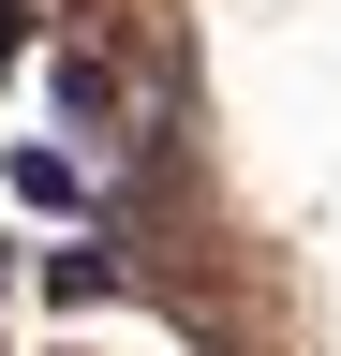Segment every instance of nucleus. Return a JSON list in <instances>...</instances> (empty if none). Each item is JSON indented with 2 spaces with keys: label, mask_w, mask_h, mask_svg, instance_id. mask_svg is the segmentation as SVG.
Instances as JSON below:
<instances>
[{
  "label": "nucleus",
  "mask_w": 341,
  "mask_h": 356,
  "mask_svg": "<svg viewBox=\"0 0 341 356\" xmlns=\"http://www.w3.org/2000/svg\"><path fill=\"white\" fill-rule=\"evenodd\" d=\"M45 297H60V312H104V297H134V252H119V238H60V252H45Z\"/></svg>",
  "instance_id": "1"
},
{
  "label": "nucleus",
  "mask_w": 341,
  "mask_h": 356,
  "mask_svg": "<svg viewBox=\"0 0 341 356\" xmlns=\"http://www.w3.org/2000/svg\"><path fill=\"white\" fill-rule=\"evenodd\" d=\"M0 178H15V208H90V163L45 149V134H30V149H0Z\"/></svg>",
  "instance_id": "2"
},
{
  "label": "nucleus",
  "mask_w": 341,
  "mask_h": 356,
  "mask_svg": "<svg viewBox=\"0 0 341 356\" xmlns=\"http://www.w3.org/2000/svg\"><path fill=\"white\" fill-rule=\"evenodd\" d=\"M60 119L104 134V119H119V60H90V44H74V60H60Z\"/></svg>",
  "instance_id": "3"
}]
</instances>
